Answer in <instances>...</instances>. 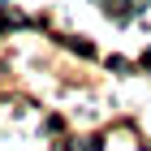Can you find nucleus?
I'll use <instances>...</instances> for the list:
<instances>
[{"instance_id": "1", "label": "nucleus", "mask_w": 151, "mask_h": 151, "mask_svg": "<svg viewBox=\"0 0 151 151\" xmlns=\"http://www.w3.org/2000/svg\"><path fill=\"white\" fill-rule=\"evenodd\" d=\"M129 0H104V13L108 17H116V22H129V17H134V9H125Z\"/></svg>"}, {"instance_id": "2", "label": "nucleus", "mask_w": 151, "mask_h": 151, "mask_svg": "<svg viewBox=\"0 0 151 151\" xmlns=\"http://www.w3.org/2000/svg\"><path fill=\"white\" fill-rule=\"evenodd\" d=\"M82 151H104V142L99 138H82Z\"/></svg>"}, {"instance_id": "3", "label": "nucleus", "mask_w": 151, "mask_h": 151, "mask_svg": "<svg viewBox=\"0 0 151 151\" xmlns=\"http://www.w3.org/2000/svg\"><path fill=\"white\" fill-rule=\"evenodd\" d=\"M142 65H147V69H151V52H147V56H142Z\"/></svg>"}, {"instance_id": "4", "label": "nucleus", "mask_w": 151, "mask_h": 151, "mask_svg": "<svg viewBox=\"0 0 151 151\" xmlns=\"http://www.w3.org/2000/svg\"><path fill=\"white\" fill-rule=\"evenodd\" d=\"M0 9H4V0H0Z\"/></svg>"}]
</instances>
